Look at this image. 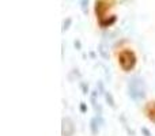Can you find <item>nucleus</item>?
<instances>
[{"label":"nucleus","instance_id":"1","mask_svg":"<svg viewBox=\"0 0 155 136\" xmlns=\"http://www.w3.org/2000/svg\"><path fill=\"white\" fill-rule=\"evenodd\" d=\"M118 61H120V65L124 71H131L136 64V56L131 51H124L118 56Z\"/></svg>","mask_w":155,"mask_h":136},{"label":"nucleus","instance_id":"2","mask_svg":"<svg viewBox=\"0 0 155 136\" xmlns=\"http://www.w3.org/2000/svg\"><path fill=\"white\" fill-rule=\"evenodd\" d=\"M146 114H147V117L150 118L153 123H155V101L150 102V104L147 105V108H146Z\"/></svg>","mask_w":155,"mask_h":136}]
</instances>
